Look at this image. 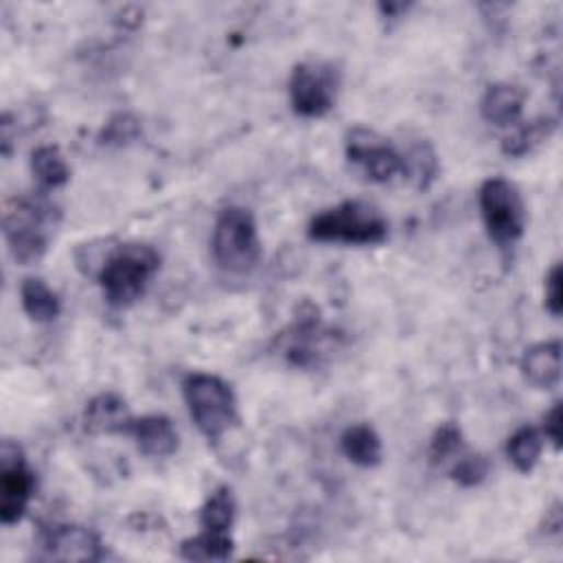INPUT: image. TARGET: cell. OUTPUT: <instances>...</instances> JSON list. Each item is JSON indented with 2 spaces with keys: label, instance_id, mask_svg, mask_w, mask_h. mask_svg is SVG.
Listing matches in <instances>:
<instances>
[{
  "label": "cell",
  "instance_id": "cell-1",
  "mask_svg": "<svg viewBox=\"0 0 563 563\" xmlns=\"http://www.w3.org/2000/svg\"><path fill=\"white\" fill-rule=\"evenodd\" d=\"M159 266L161 257L148 244H126L113 249L97 273V282L106 302L113 309H126L135 305L146 294Z\"/></svg>",
  "mask_w": 563,
  "mask_h": 563
},
{
  "label": "cell",
  "instance_id": "cell-2",
  "mask_svg": "<svg viewBox=\"0 0 563 563\" xmlns=\"http://www.w3.org/2000/svg\"><path fill=\"white\" fill-rule=\"evenodd\" d=\"M309 238L315 242L372 246L386 242L388 220L364 200H346L318 214L309 225Z\"/></svg>",
  "mask_w": 563,
  "mask_h": 563
},
{
  "label": "cell",
  "instance_id": "cell-3",
  "mask_svg": "<svg viewBox=\"0 0 563 563\" xmlns=\"http://www.w3.org/2000/svg\"><path fill=\"white\" fill-rule=\"evenodd\" d=\"M56 222V207L38 198H12L5 203L3 229L12 257L23 264H36L47 253L49 227Z\"/></svg>",
  "mask_w": 563,
  "mask_h": 563
},
{
  "label": "cell",
  "instance_id": "cell-4",
  "mask_svg": "<svg viewBox=\"0 0 563 563\" xmlns=\"http://www.w3.org/2000/svg\"><path fill=\"white\" fill-rule=\"evenodd\" d=\"M183 397L200 434L216 443L238 421L233 390L218 377L194 372L183 381Z\"/></svg>",
  "mask_w": 563,
  "mask_h": 563
},
{
  "label": "cell",
  "instance_id": "cell-5",
  "mask_svg": "<svg viewBox=\"0 0 563 563\" xmlns=\"http://www.w3.org/2000/svg\"><path fill=\"white\" fill-rule=\"evenodd\" d=\"M211 253L216 264L229 273H246L262 257L255 218L244 207H227L214 225Z\"/></svg>",
  "mask_w": 563,
  "mask_h": 563
},
{
  "label": "cell",
  "instance_id": "cell-6",
  "mask_svg": "<svg viewBox=\"0 0 563 563\" xmlns=\"http://www.w3.org/2000/svg\"><path fill=\"white\" fill-rule=\"evenodd\" d=\"M480 211L489 238L499 249H510L524 235L526 209L519 189L499 176H493L480 187Z\"/></svg>",
  "mask_w": 563,
  "mask_h": 563
},
{
  "label": "cell",
  "instance_id": "cell-7",
  "mask_svg": "<svg viewBox=\"0 0 563 563\" xmlns=\"http://www.w3.org/2000/svg\"><path fill=\"white\" fill-rule=\"evenodd\" d=\"M342 76L331 62H305L291 73V106L300 117L320 119L335 108Z\"/></svg>",
  "mask_w": 563,
  "mask_h": 563
},
{
  "label": "cell",
  "instance_id": "cell-8",
  "mask_svg": "<svg viewBox=\"0 0 563 563\" xmlns=\"http://www.w3.org/2000/svg\"><path fill=\"white\" fill-rule=\"evenodd\" d=\"M34 489L36 480L21 447L5 440L3 451H0V521L5 526L21 521L32 502Z\"/></svg>",
  "mask_w": 563,
  "mask_h": 563
},
{
  "label": "cell",
  "instance_id": "cell-9",
  "mask_svg": "<svg viewBox=\"0 0 563 563\" xmlns=\"http://www.w3.org/2000/svg\"><path fill=\"white\" fill-rule=\"evenodd\" d=\"M346 157L377 183H388L403 172V157L388 139L368 128H353L346 135Z\"/></svg>",
  "mask_w": 563,
  "mask_h": 563
},
{
  "label": "cell",
  "instance_id": "cell-10",
  "mask_svg": "<svg viewBox=\"0 0 563 563\" xmlns=\"http://www.w3.org/2000/svg\"><path fill=\"white\" fill-rule=\"evenodd\" d=\"M43 556L54 561H100L104 556L100 537L78 524L51 526L43 532Z\"/></svg>",
  "mask_w": 563,
  "mask_h": 563
},
{
  "label": "cell",
  "instance_id": "cell-11",
  "mask_svg": "<svg viewBox=\"0 0 563 563\" xmlns=\"http://www.w3.org/2000/svg\"><path fill=\"white\" fill-rule=\"evenodd\" d=\"M128 434L135 438L141 453L150 458H168L179 449V434L172 421L161 414L133 418Z\"/></svg>",
  "mask_w": 563,
  "mask_h": 563
},
{
  "label": "cell",
  "instance_id": "cell-12",
  "mask_svg": "<svg viewBox=\"0 0 563 563\" xmlns=\"http://www.w3.org/2000/svg\"><path fill=\"white\" fill-rule=\"evenodd\" d=\"M524 104H526V91L521 87L499 82L486 89L480 102V113L484 122L499 128H508L519 122L524 113Z\"/></svg>",
  "mask_w": 563,
  "mask_h": 563
},
{
  "label": "cell",
  "instance_id": "cell-13",
  "mask_svg": "<svg viewBox=\"0 0 563 563\" xmlns=\"http://www.w3.org/2000/svg\"><path fill=\"white\" fill-rule=\"evenodd\" d=\"M521 375L537 390H550L561 379V344L543 342L528 348L521 357Z\"/></svg>",
  "mask_w": 563,
  "mask_h": 563
},
{
  "label": "cell",
  "instance_id": "cell-14",
  "mask_svg": "<svg viewBox=\"0 0 563 563\" xmlns=\"http://www.w3.org/2000/svg\"><path fill=\"white\" fill-rule=\"evenodd\" d=\"M133 416L117 394H100L95 397L84 412V429L89 434H128Z\"/></svg>",
  "mask_w": 563,
  "mask_h": 563
},
{
  "label": "cell",
  "instance_id": "cell-15",
  "mask_svg": "<svg viewBox=\"0 0 563 563\" xmlns=\"http://www.w3.org/2000/svg\"><path fill=\"white\" fill-rule=\"evenodd\" d=\"M324 331L318 315H307L296 322V326L285 337V351L296 366H311L320 357V344L324 342Z\"/></svg>",
  "mask_w": 563,
  "mask_h": 563
},
{
  "label": "cell",
  "instance_id": "cell-16",
  "mask_svg": "<svg viewBox=\"0 0 563 563\" xmlns=\"http://www.w3.org/2000/svg\"><path fill=\"white\" fill-rule=\"evenodd\" d=\"M21 302L30 320H34L36 324H51L62 311L58 294L41 277H27L23 282Z\"/></svg>",
  "mask_w": 563,
  "mask_h": 563
},
{
  "label": "cell",
  "instance_id": "cell-17",
  "mask_svg": "<svg viewBox=\"0 0 563 563\" xmlns=\"http://www.w3.org/2000/svg\"><path fill=\"white\" fill-rule=\"evenodd\" d=\"M342 451L344 456L364 469L377 467L383 458V445L379 434L370 425H353L342 436Z\"/></svg>",
  "mask_w": 563,
  "mask_h": 563
},
{
  "label": "cell",
  "instance_id": "cell-18",
  "mask_svg": "<svg viewBox=\"0 0 563 563\" xmlns=\"http://www.w3.org/2000/svg\"><path fill=\"white\" fill-rule=\"evenodd\" d=\"M554 130H556V119H552V117L530 119L528 124L517 126L510 135L504 137L502 152L513 159L526 157L532 150H537L541 143H545L554 135Z\"/></svg>",
  "mask_w": 563,
  "mask_h": 563
},
{
  "label": "cell",
  "instance_id": "cell-19",
  "mask_svg": "<svg viewBox=\"0 0 563 563\" xmlns=\"http://www.w3.org/2000/svg\"><path fill=\"white\" fill-rule=\"evenodd\" d=\"M233 552L229 532L203 530L200 535L181 543V556L187 561H227Z\"/></svg>",
  "mask_w": 563,
  "mask_h": 563
},
{
  "label": "cell",
  "instance_id": "cell-20",
  "mask_svg": "<svg viewBox=\"0 0 563 563\" xmlns=\"http://www.w3.org/2000/svg\"><path fill=\"white\" fill-rule=\"evenodd\" d=\"M543 451V434L535 427H521L517 429L506 445V453L508 460L515 464L517 471L521 473H530Z\"/></svg>",
  "mask_w": 563,
  "mask_h": 563
},
{
  "label": "cell",
  "instance_id": "cell-21",
  "mask_svg": "<svg viewBox=\"0 0 563 563\" xmlns=\"http://www.w3.org/2000/svg\"><path fill=\"white\" fill-rule=\"evenodd\" d=\"M233 519H235V499L231 489L227 486L216 489L198 513V521L203 530H214V532H229L233 526Z\"/></svg>",
  "mask_w": 563,
  "mask_h": 563
},
{
  "label": "cell",
  "instance_id": "cell-22",
  "mask_svg": "<svg viewBox=\"0 0 563 563\" xmlns=\"http://www.w3.org/2000/svg\"><path fill=\"white\" fill-rule=\"evenodd\" d=\"M416 189H429L438 176V157L427 141H418L403 157V172Z\"/></svg>",
  "mask_w": 563,
  "mask_h": 563
},
{
  "label": "cell",
  "instance_id": "cell-23",
  "mask_svg": "<svg viewBox=\"0 0 563 563\" xmlns=\"http://www.w3.org/2000/svg\"><path fill=\"white\" fill-rule=\"evenodd\" d=\"M32 170H34V176L38 179V183L47 189L62 187L71 176L69 165L56 146L36 148L32 154Z\"/></svg>",
  "mask_w": 563,
  "mask_h": 563
},
{
  "label": "cell",
  "instance_id": "cell-24",
  "mask_svg": "<svg viewBox=\"0 0 563 563\" xmlns=\"http://www.w3.org/2000/svg\"><path fill=\"white\" fill-rule=\"evenodd\" d=\"M462 451H464V440H462L460 427L456 423L440 425L429 445L432 464H447L449 460H458Z\"/></svg>",
  "mask_w": 563,
  "mask_h": 563
},
{
  "label": "cell",
  "instance_id": "cell-25",
  "mask_svg": "<svg viewBox=\"0 0 563 563\" xmlns=\"http://www.w3.org/2000/svg\"><path fill=\"white\" fill-rule=\"evenodd\" d=\"M141 137V122L130 113H119L100 133V143L108 148H122Z\"/></svg>",
  "mask_w": 563,
  "mask_h": 563
},
{
  "label": "cell",
  "instance_id": "cell-26",
  "mask_svg": "<svg viewBox=\"0 0 563 563\" xmlns=\"http://www.w3.org/2000/svg\"><path fill=\"white\" fill-rule=\"evenodd\" d=\"M489 460L484 456H460L451 467V480L460 486H478L489 475Z\"/></svg>",
  "mask_w": 563,
  "mask_h": 563
},
{
  "label": "cell",
  "instance_id": "cell-27",
  "mask_svg": "<svg viewBox=\"0 0 563 563\" xmlns=\"http://www.w3.org/2000/svg\"><path fill=\"white\" fill-rule=\"evenodd\" d=\"M563 294H561V264H554L545 277V309L559 318L563 311Z\"/></svg>",
  "mask_w": 563,
  "mask_h": 563
},
{
  "label": "cell",
  "instance_id": "cell-28",
  "mask_svg": "<svg viewBox=\"0 0 563 563\" xmlns=\"http://www.w3.org/2000/svg\"><path fill=\"white\" fill-rule=\"evenodd\" d=\"M561 427H563V407L554 403L552 410L543 418V436L559 449L561 447Z\"/></svg>",
  "mask_w": 563,
  "mask_h": 563
},
{
  "label": "cell",
  "instance_id": "cell-29",
  "mask_svg": "<svg viewBox=\"0 0 563 563\" xmlns=\"http://www.w3.org/2000/svg\"><path fill=\"white\" fill-rule=\"evenodd\" d=\"M563 526V519H561V506L554 504L548 513H545V532H559Z\"/></svg>",
  "mask_w": 563,
  "mask_h": 563
}]
</instances>
